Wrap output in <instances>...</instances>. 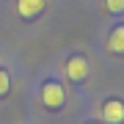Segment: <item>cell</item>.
I'll return each mask as SVG.
<instances>
[{"label": "cell", "mask_w": 124, "mask_h": 124, "mask_svg": "<svg viewBox=\"0 0 124 124\" xmlns=\"http://www.w3.org/2000/svg\"><path fill=\"white\" fill-rule=\"evenodd\" d=\"M11 88V77H8V72L6 69H0V97H6Z\"/></svg>", "instance_id": "obj_6"}, {"label": "cell", "mask_w": 124, "mask_h": 124, "mask_svg": "<svg viewBox=\"0 0 124 124\" xmlns=\"http://www.w3.org/2000/svg\"><path fill=\"white\" fill-rule=\"evenodd\" d=\"M47 8V0H17V14L22 19H39Z\"/></svg>", "instance_id": "obj_3"}, {"label": "cell", "mask_w": 124, "mask_h": 124, "mask_svg": "<svg viewBox=\"0 0 124 124\" xmlns=\"http://www.w3.org/2000/svg\"><path fill=\"white\" fill-rule=\"evenodd\" d=\"M91 124H97V121H91Z\"/></svg>", "instance_id": "obj_8"}, {"label": "cell", "mask_w": 124, "mask_h": 124, "mask_svg": "<svg viewBox=\"0 0 124 124\" xmlns=\"http://www.w3.org/2000/svg\"><path fill=\"white\" fill-rule=\"evenodd\" d=\"M88 72H91V66H88V58L85 55H72L66 61V77L72 83H83L88 77Z\"/></svg>", "instance_id": "obj_2"}, {"label": "cell", "mask_w": 124, "mask_h": 124, "mask_svg": "<svg viewBox=\"0 0 124 124\" xmlns=\"http://www.w3.org/2000/svg\"><path fill=\"white\" fill-rule=\"evenodd\" d=\"M102 119L108 124H124V102L121 99H108L102 105Z\"/></svg>", "instance_id": "obj_4"}, {"label": "cell", "mask_w": 124, "mask_h": 124, "mask_svg": "<svg viewBox=\"0 0 124 124\" xmlns=\"http://www.w3.org/2000/svg\"><path fill=\"white\" fill-rule=\"evenodd\" d=\"M108 53L113 55H124V25H116L108 33Z\"/></svg>", "instance_id": "obj_5"}, {"label": "cell", "mask_w": 124, "mask_h": 124, "mask_svg": "<svg viewBox=\"0 0 124 124\" xmlns=\"http://www.w3.org/2000/svg\"><path fill=\"white\" fill-rule=\"evenodd\" d=\"M63 102H66V91L58 80H44L41 83V105L47 110H61Z\"/></svg>", "instance_id": "obj_1"}, {"label": "cell", "mask_w": 124, "mask_h": 124, "mask_svg": "<svg viewBox=\"0 0 124 124\" xmlns=\"http://www.w3.org/2000/svg\"><path fill=\"white\" fill-rule=\"evenodd\" d=\"M105 8L110 14H124V0H105Z\"/></svg>", "instance_id": "obj_7"}]
</instances>
